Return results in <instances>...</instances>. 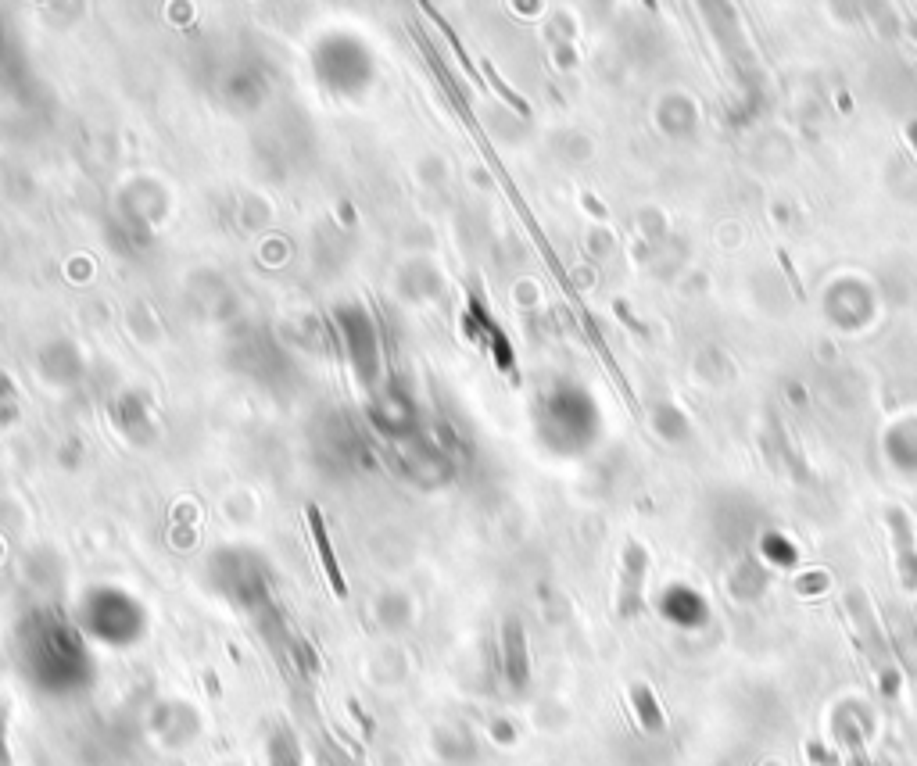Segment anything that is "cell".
Segmentation results:
<instances>
[{
	"label": "cell",
	"mask_w": 917,
	"mask_h": 766,
	"mask_svg": "<svg viewBox=\"0 0 917 766\" xmlns=\"http://www.w3.org/2000/svg\"><path fill=\"white\" fill-rule=\"evenodd\" d=\"M309 523H312V541H316V552H319V559H323V570H326V577H330V584H334V591H337V595H344V577H341V566H337L334 545H330V534H326V527H323V512H319L316 505H309Z\"/></svg>",
	"instance_id": "cell-1"
},
{
	"label": "cell",
	"mask_w": 917,
	"mask_h": 766,
	"mask_svg": "<svg viewBox=\"0 0 917 766\" xmlns=\"http://www.w3.org/2000/svg\"><path fill=\"white\" fill-rule=\"evenodd\" d=\"M642 573H645V555L638 545L627 548V562H624V609L627 598H631V609L638 605V588H642Z\"/></svg>",
	"instance_id": "cell-2"
},
{
	"label": "cell",
	"mask_w": 917,
	"mask_h": 766,
	"mask_svg": "<svg viewBox=\"0 0 917 766\" xmlns=\"http://www.w3.org/2000/svg\"><path fill=\"white\" fill-rule=\"evenodd\" d=\"M907 133H910V144L917 147V122H910V126H907Z\"/></svg>",
	"instance_id": "cell-3"
},
{
	"label": "cell",
	"mask_w": 917,
	"mask_h": 766,
	"mask_svg": "<svg viewBox=\"0 0 917 766\" xmlns=\"http://www.w3.org/2000/svg\"><path fill=\"white\" fill-rule=\"evenodd\" d=\"M910 33H914V36H917V22H910Z\"/></svg>",
	"instance_id": "cell-4"
}]
</instances>
